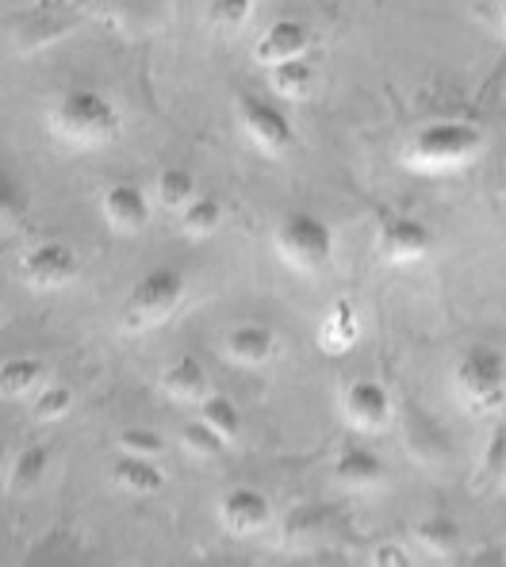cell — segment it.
<instances>
[{
  "instance_id": "6da1fadb",
  "label": "cell",
  "mask_w": 506,
  "mask_h": 567,
  "mask_svg": "<svg viewBox=\"0 0 506 567\" xmlns=\"http://www.w3.org/2000/svg\"><path fill=\"white\" fill-rule=\"evenodd\" d=\"M487 146L479 123L468 120H437L422 123L403 146V165L414 173H453L472 165Z\"/></svg>"
},
{
  "instance_id": "7a4b0ae2",
  "label": "cell",
  "mask_w": 506,
  "mask_h": 567,
  "mask_svg": "<svg viewBox=\"0 0 506 567\" xmlns=\"http://www.w3.org/2000/svg\"><path fill=\"white\" fill-rule=\"evenodd\" d=\"M47 127L65 146L96 150L120 135L123 115L112 96L96 93V89H70V93L54 100L51 115H47Z\"/></svg>"
},
{
  "instance_id": "3957f363",
  "label": "cell",
  "mask_w": 506,
  "mask_h": 567,
  "mask_svg": "<svg viewBox=\"0 0 506 567\" xmlns=\"http://www.w3.org/2000/svg\"><path fill=\"white\" fill-rule=\"evenodd\" d=\"M453 391L461 406L476 419L499 414L506 406V353L495 346H472L456 361Z\"/></svg>"
},
{
  "instance_id": "277c9868",
  "label": "cell",
  "mask_w": 506,
  "mask_h": 567,
  "mask_svg": "<svg viewBox=\"0 0 506 567\" xmlns=\"http://www.w3.org/2000/svg\"><path fill=\"white\" fill-rule=\"evenodd\" d=\"M272 249L288 269L311 277V272L327 269L330 257H334V230H330L327 219L311 212H288L272 230Z\"/></svg>"
},
{
  "instance_id": "5b68a950",
  "label": "cell",
  "mask_w": 506,
  "mask_h": 567,
  "mask_svg": "<svg viewBox=\"0 0 506 567\" xmlns=\"http://www.w3.org/2000/svg\"><path fill=\"white\" fill-rule=\"evenodd\" d=\"M185 291H188V284L177 269H151L146 277L135 280V288L123 299V311H120L123 330L143 333L151 327H162V322L169 319V315H177V307L185 303Z\"/></svg>"
},
{
  "instance_id": "8992f818",
  "label": "cell",
  "mask_w": 506,
  "mask_h": 567,
  "mask_svg": "<svg viewBox=\"0 0 506 567\" xmlns=\"http://www.w3.org/2000/svg\"><path fill=\"white\" fill-rule=\"evenodd\" d=\"M235 123L246 135V142L265 157H285L296 146V127L285 115V107L269 96L257 93H235Z\"/></svg>"
},
{
  "instance_id": "52a82bcc",
  "label": "cell",
  "mask_w": 506,
  "mask_h": 567,
  "mask_svg": "<svg viewBox=\"0 0 506 567\" xmlns=\"http://www.w3.org/2000/svg\"><path fill=\"white\" fill-rule=\"evenodd\" d=\"M81 272V261L65 241H35L16 257V277L35 291H58L73 284Z\"/></svg>"
},
{
  "instance_id": "ba28073f",
  "label": "cell",
  "mask_w": 506,
  "mask_h": 567,
  "mask_svg": "<svg viewBox=\"0 0 506 567\" xmlns=\"http://www.w3.org/2000/svg\"><path fill=\"white\" fill-rule=\"evenodd\" d=\"M434 249V230L414 215L388 212L376 227V254L388 265H414Z\"/></svg>"
},
{
  "instance_id": "9c48e42d",
  "label": "cell",
  "mask_w": 506,
  "mask_h": 567,
  "mask_svg": "<svg viewBox=\"0 0 506 567\" xmlns=\"http://www.w3.org/2000/svg\"><path fill=\"white\" fill-rule=\"evenodd\" d=\"M342 419L357 433H384L392 422V395L376 380H353L342 391Z\"/></svg>"
},
{
  "instance_id": "30bf717a",
  "label": "cell",
  "mask_w": 506,
  "mask_h": 567,
  "mask_svg": "<svg viewBox=\"0 0 506 567\" xmlns=\"http://www.w3.org/2000/svg\"><path fill=\"white\" fill-rule=\"evenodd\" d=\"M311 50V31L300 20H272L269 28L257 35L254 43V62L261 70H277L285 62H300Z\"/></svg>"
},
{
  "instance_id": "8fae6325",
  "label": "cell",
  "mask_w": 506,
  "mask_h": 567,
  "mask_svg": "<svg viewBox=\"0 0 506 567\" xmlns=\"http://www.w3.org/2000/svg\"><path fill=\"white\" fill-rule=\"evenodd\" d=\"M101 215L107 227L120 230V235H138L151 223V196L138 185H131V181H115L101 196Z\"/></svg>"
},
{
  "instance_id": "7c38bea8",
  "label": "cell",
  "mask_w": 506,
  "mask_h": 567,
  "mask_svg": "<svg viewBox=\"0 0 506 567\" xmlns=\"http://www.w3.org/2000/svg\"><path fill=\"white\" fill-rule=\"evenodd\" d=\"M219 522H223V529L235 533V537H254V533H261L265 525L272 522V506L261 491L238 487L219 498Z\"/></svg>"
},
{
  "instance_id": "4fadbf2b",
  "label": "cell",
  "mask_w": 506,
  "mask_h": 567,
  "mask_svg": "<svg viewBox=\"0 0 506 567\" xmlns=\"http://www.w3.org/2000/svg\"><path fill=\"white\" fill-rule=\"evenodd\" d=\"M162 391L173 399V403L180 406H200L207 395H211V388H207V372L204 364L196 361V357H177V361H169L162 369Z\"/></svg>"
},
{
  "instance_id": "5bb4252c",
  "label": "cell",
  "mask_w": 506,
  "mask_h": 567,
  "mask_svg": "<svg viewBox=\"0 0 506 567\" xmlns=\"http://www.w3.org/2000/svg\"><path fill=\"white\" fill-rule=\"evenodd\" d=\"M361 341V319L350 299H334L327 307V315L319 319V349L330 357H342Z\"/></svg>"
},
{
  "instance_id": "9a60e30c",
  "label": "cell",
  "mask_w": 506,
  "mask_h": 567,
  "mask_svg": "<svg viewBox=\"0 0 506 567\" xmlns=\"http://www.w3.org/2000/svg\"><path fill=\"white\" fill-rule=\"evenodd\" d=\"M223 349L242 369H261V364H269L277 357V333L261 327V322H242V327L227 333V346Z\"/></svg>"
},
{
  "instance_id": "2e32d148",
  "label": "cell",
  "mask_w": 506,
  "mask_h": 567,
  "mask_svg": "<svg viewBox=\"0 0 506 567\" xmlns=\"http://www.w3.org/2000/svg\"><path fill=\"white\" fill-rule=\"evenodd\" d=\"M47 388L43 357H8L0 369V395L4 399H35Z\"/></svg>"
},
{
  "instance_id": "e0dca14e",
  "label": "cell",
  "mask_w": 506,
  "mask_h": 567,
  "mask_svg": "<svg viewBox=\"0 0 506 567\" xmlns=\"http://www.w3.org/2000/svg\"><path fill=\"white\" fill-rule=\"evenodd\" d=\"M112 483L120 491H127V495H157V491L165 487V475L157 468L154 461H146V456H135V453H120L112 464Z\"/></svg>"
},
{
  "instance_id": "ac0fdd59",
  "label": "cell",
  "mask_w": 506,
  "mask_h": 567,
  "mask_svg": "<svg viewBox=\"0 0 506 567\" xmlns=\"http://www.w3.org/2000/svg\"><path fill=\"white\" fill-rule=\"evenodd\" d=\"M334 480L342 483V487H376L380 480H384V461H380L372 449H361V445H350L338 453L334 461Z\"/></svg>"
},
{
  "instance_id": "d6986e66",
  "label": "cell",
  "mask_w": 506,
  "mask_h": 567,
  "mask_svg": "<svg viewBox=\"0 0 506 567\" xmlns=\"http://www.w3.org/2000/svg\"><path fill=\"white\" fill-rule=\"evenodd\" d=\"M200 196L196 192V173L185 169V165H169L154 177V204L165 207V212H185L193 199Z\"/></svg>"
},
{
  "instance_id": "ffe728a7",
  "label": "cell",
  "mask_w": 506,
  "mask_h": 567,
  "mask_svg": "<svg viewBox=\"0 0 506 567\" xmlns=\"http://www.w3.org/2000/svg\"><path fill=\"white\" fill-rule=\"evenodd\" d=\"M47 464H51V449L47 445H28L23 453H16L12 468H8V491L12 495H28L43 483Z\"/></svg>"
},
{
  "instance_id": "44dd1931",
  "label": "cell",
  "mask_w": 506,
  "mask_h": 567,
  "mask_svg": "<svg viewBox=\"0 0 506 567\" xmlns=\"http://www.w3.org/2000/svg\"><path fill=\"white\" fill-rule=\"evenodd\" d=\"M269 73V93H277L280 100H307L314 93V70L311 62H285L277 70H265Z\"/></svg>"
},
{
  "instance_id": "7402d4cb",
  "label": "cell",
  "mask_w": 506,
  "mask_h": 567,
  "mask_svg": "<svg viewBox=\"0 0 506 567\" xmlns=\"http://www.w3.org/2000/svg\"><path fill=\"white\" fill-rule=\"evenodd\" d=\"M177 219H180V230H185L188 238H207L223 227V204L215 196H196L193 204L177 215Z\"/></svg>"
},
{
  "instance_id": "603a6c76",
  "label": "cell",
  "mask_w": 506,
  "mask_h": 567,
  "mask_svg": "<svg viewBox=\"0 0 506 567\" xmlns=\"http://www.w3.org/2000/svg\"><path fill=\"white\" fill-rule=\"evenodd\" d=\"M414 545L426 548L434 556H450L456 545H461V529L450 518H426L414 525Z\"/></svg>"
},
{
  "instance_id": "cb8c5ba5",
  "label": "cell",
  "mask_w": 506,
  "mask_h": 567,
  "mask_svg": "<svg viewBox=\"0 0 506 567\" xmlns=\"http://www.w3.org/2000/svg\"><path fill=\"white\" fill-rule=\"evenodd\" d=\"M200 422L211 425L223 441H235L242 433V411L227 395H207L200 403Z\"/></svg>"
},
{
  "instance_id": "d4e9b609",
  "label": "cell",
  "mask_w": 506,
  "mask_h": 567,
  "mask_svg": "<svg viewBox=\"0 0 506 567\" xmlns=\"http://www.w3.org/2000/svg\"><path fill=\"white\" fill-rule=\"evenodd\" d=\"M180 445H185L193 456H200V461H215V456H223V453H227V445H230V441H223L219 433H215L207 422L193 419V422H185V425H180Z\"/></svg>"
},
{
  "instance_id": "484cf974",
  "label": "cell",
  "mask_w": 506,
  "mask_h": 567,
  "mask_svg": "<svg viewBox=\"0 0 506 567\" xmlns=\"http://www.w3.org/2000/svg\"><path fill=\"white\" fill-rule=\"evenodd\" d=\"M73 411V391L65 383H47L35 395V422H58Z\"/></svg>"
},
{
  "instance_id": "4316f807",
  "label": "cell",
  "mask_w": 506,
  "mask_h": 567,
  "mask_svg": "<svg viewBox=\"0 0 506 567\" xmlns=\"http://www.w3.org/2000/svg\"><path fill=\"white\" fill-rule=\"evenodd\" d=\"M207 16L219 31H242L254 16V0H211Z\"/></svg>"
},
{
  "instance_id": "83f0119b",
  "label": "cell",
  "mask_w": 506,
  "mask_h": 567,
  "mask_svg": "<svg viewBox=\"0 0 506 567\" xmlns=\"http://www.w3.org/2000/svg\"><path fill=\"white\" fill-rule=\"evenodd\" d=\"M120 453H135V456H146V461H157V456L165 453V437H162V433H154V430L135 425V430L120 433Z\"/></svg>"
},
{
  "instance_id": "f1b7e54d",
  "label": "cell",
  "mask_w": 506,
  "mask_h": 567,
  "mask_svg": "<svg viewBox=\"0 0 506 567\" xmlns=\"http://www.w3.org/2000/svg\"><path fill=\"white\" fill-rule=\"evenodd\" d=\"M484 483H499L506 475V425L499 430H492V437H487V449H484Z\"/></svg>"
},
{
  "instance_id": "f546056e",
  "label": "cell",
  "mask_w": 506,
  "mask_h": 567,
  "mask_svg": "<svg viewBox=\"0 0 506 567\" xmlns=\"http://www.w3.org/2000/svg\"><path fill=\"white\" fill-rule=\"evenodd\" d=\"M372 567H414V560L403 545H392V540H388V545L372 548Z\"/></svg>"
},
{
  "instance_id": "4dcf8cb0",
  "label": "cell",
  "mask_w": 506,
  "mask_h": 567,
  "mask_svg": "<svg viewBox=\"0 0 506 567\" xmlns=\"http://www.w3.org/2000/svg\"><path fill=\"white\" fill-rule=\"evenodd\" d=\"M503 31H506V0H503Z\"/></svg>"
}]
</instances>
